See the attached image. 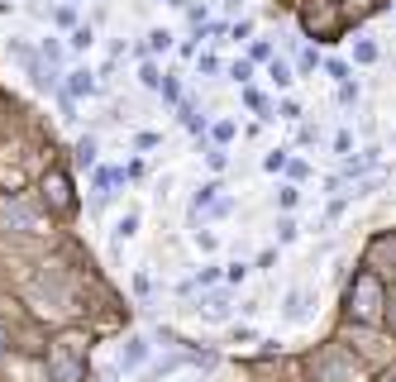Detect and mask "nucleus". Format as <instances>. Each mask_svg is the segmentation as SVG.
<instances>
[{"instance_id": "obj_13", "label": "nucleus", "mask_w": 396, "mask_h": 382, "mask_svg": "<svg viewBox=\"0 0 396 382\" xmlns=\"http://www.w3.org/2000/svg\"><path fill=\"white\" fill-rule=\"evenodd\" d=\"M263 167H267V172H282V167H287V153H267Z\"/></svg>"}, {"instance_id": "obj_6", "label": "nucleus", "mask_w": 396, "mask_h": 382, "mask_svg": "<svg viewBox=\"0 0 396 382\" xmlns=\"http://www.w3.org/2000/svg\"><path fill=\"white\" fill-rule=\"evenodd\" d=\"M368 258H372V263H392V268H396V239H392V234H382V239H372Z\"/></svg>"}, {"instance_id": "obj_12", "label": "nucleus", "mask_w": 396, "mask_h": 382, "mask_svg": "<svg viewBox=\"0 0 396 382\" xmlns=\"http://www.w3.org/2000/svg\"><path fill=\"white\" fill-rule=\"evenodd\" d=\"M77 158H81L86 167L96 163V143H91V139H81V143H77Z\"/></svg>"}, {"instance_id": "obj_18", "label": "nucleus", "mask_w": 396, "mask_h": 382, "mask_svg": "<svg viewBox=\"0 0 396 382\" xmlns=\"http://www.w3.org/2000/svg\"><path fill=\"white\" fill-rule=\"evenodd\" d=\"M72 48H91V29H77L72 34Z\"/></svg>"}, {"instance_id": "obj_21", "label": "nucleus", "mask_w": 396, "mask_h": 382, "mask_svg": "<svg viewBox=\"0 0 396 382\" xmlns=\"http://www.w3.org/2000/svg\"><path fill=\"white\" fill-rule=\"evenodd\" d=\"M5 349H10V334H5V330H0V354H5Z\"/></svg>"}, {"instance_id": "obj_11", "label": "nucleus", "mask_w": 396, "mask_h": 382, "mask_svg": "<svg viewBox=\"0 0 396 382\" xmlns=\"http://www.w3.org/2000/svg\"><path fill=\"white\" fill-rule=\"evenodd\" d=\"M139 77H143L148 91H158V86H162V77H158V67H153V62H143V72H139Z\"/></svg>"}, {"instance_id": "obj_1", "label": "nucleus", "mask_w": 396, "mask_h": 382, "mask_svg": "<svg viewBox=\"0 0 396 382\" xmlns=\"http://www.w3.org/2000/svg\"><path fill=\"white\" fill-rule=\"evenodd\" d=\"M382 311H387V287H382V277L372 273V268H363V273L353 277V287H348V320L377 325Z\"/></svg>"}, {"instance_id": "obj_4", "label": "nucleus", "mask_w": 396, "mask_h": 382, "mask_svg": "<svg viewBox=\"0 0 396 382\" xmlns=\"http://www.w3.org/2000/svg\"><path fill=\"white\" fill-rule=\"evenodd\" d=\"M43 206H48V211H57V215H72V211H77L72 182H67L62 172H48V177H43Z\"/></svg>"}, {"instance_id": "obj_5", "label": "nucleus", "mask_w": 396, "mask_h": 382, "mask_svg": "<svg viewBox=\"0 0 396 382\" xmlns=\"http://www.w3.org/2000/svg\"><path fill=\"white\" fill-rule=\"evenodd\" d=\"M148 358V339H125L120 344V368H139Z\"/></svg>"}, {"instance_id": "obj_20", "label": "nucleus", "mask_w": 396, "mask_h": 382, "mask_svg": "<svg viewBox=\"0 0 396 382\" xmlns=\"http://www.w3.org/2000/svg\"><path fill=\"white\" fill-rule=\"evenodd\" d=\"M353 53H358V62H372V57H377V48H372V43H358Z\"/></svg>"}, {"instance_id": "obj_14", "label": "nucleus", "mask_w": 396, "mask_h": 382, "mask_svg": "<svg viewBox=\"0 0 396 382\" xmlns=\"http://www.w3.org/2000/svg\"><path fill=\"white\" fill-rule=\"evenodd\" d=\"M215 191H220L215 182H211V187H201V191H196V211H201V206H211V201H215Z\"/></svg>"}, {"instance_id": "obj_7", "label": "nucleus", "mask_w": 396, "mask_h": 382, "mask_svg": "<svg viewBox=\"0 0 396 382\" xmlns=\"http://www.w3.org/2000/svg\"><path fill=\"white\" fill-rule=\"evenodd\" d=\"M306 306H311V292H291L287 297V320H306Z\"/></svg>"}, {"instance_id": "obj_16", "label": "nucleus", "mask_w": 396, "mask_h": 382, "mask_svg": "<svg viewBox=\"0 0 396 382\" xmlns=\"http://www.w3.org/2000/svg\"><path fill=\"white\" fill-rule=\"evenodd\" d=\"M277 239H282V244H291V239H296V225H291V220H282V225H277Z\"/></svg>"}, {"instance_id": "obj_8", "label": "nucleus", "mask_w": 396, "mask_h": 382, "mask_svg": "<svg viewBox=\"0 0 396 382\" xmlns=\"http://www.w3.org/2000/svg\"><path fill=\"white\" fill-rule=\"evenodd\" d=\"M67 77H72V82H67L72 96H91V91H96V82H91V72H86V67H81V72H67Z\"/></svg>"}, {"instance_id": "obj_9", "label": "nucleus", "mask_w": 396, "mask_h": 382, "mask_svg": "<svg viewBox=\"0 0 396 382\" xmlns=\"http://www.w3.org/2000/svg\"><path fill=\"white\" fill-rule=\"evenodd\" d=\"M267 77H272V82H277V86H291V82H296V77H291V67H287V62H272V67H267Z\"/></svg>"}, {"instance_id": "obj_15", "label": "nucleus", "mask_w": 396, "mask_h": 382, "mask_svg": "<svg viewBox=\"0 0 396 382\" xmlns=\"http://www.w3.org/2000/svg\"><path fill=\"white\" fill-rule=\"evenodd\" d=\"M248 72H253V67H248V62H234V67H229V77H234V82H239V86L248 82Z\"/></svg>"}, {"instance_id": "obj_10", "label": "nucleus", "mask_w": 396, "mask_h": 382, "mask_svg": "<svg viewBox=\"0 0 396 382\" xmlns=\"http://www.w3.org/2000/svg\"><path fill=\"white\" fill-rule=\"evenodd\" d=\"M148 48H153V53H162V48H172V34H162V29H153V34H148Z\"/></svg>"}, {"instance_id": "obj_17", "label": "nucleus", "mask_w": 396, "mask_h": 382, "mask_svg": "<svg viewBox=\"0 0 396 382\" xmlns=\"http://www.w3.org/2000/svg\"><path fill=\"white\" fill-rule=\"evenodd\" d=\"M134 229H139V215H125V220H120V239H129Z\"/></svg>"}, {"instance_id": "obj_19", "label": "nucleus", "mask_w": 396, "mask_h": 382, "mask_svg": "<svg viewBox=\"0 0 396 382\" xmlns=\"http://www.w3.org/2000/svg\"><path fill=\"white\" fill-rule=\"evenodd\" d=\"M215 139H220V143H229V139H234V125H229V120H225V125H215Z\"/></svg>"}, {"instance_id": "obj_2", "label": "nucleus", "mask_w": 396, "mask_h": 382, "mask_svg": "<svg viewBox=\"0 0 396 382\" xmlns=\"http://www.w3.org/2000/svg\"><path fill=\"white\" fill-rule=\"evenodd\" d=\"M86 354H91L86 334L67 330L53 349H48V378L53 382H86Z\"/></svg>"}, {"instance_id": "obj_3", "label": "nucleus", "mask_w": 396, "mask_h": 382, "mask_svg": "<svg viewBox=\"0 0 396 382\" xmlns=\"http://www.w3.org/2000/svg\"><path fill=\"white\" fill-rule=\"evenodd\" d=\"M311 378L316 382H353V358L330 344V349L311 354Z\"/></svg>"}]
</instances>
